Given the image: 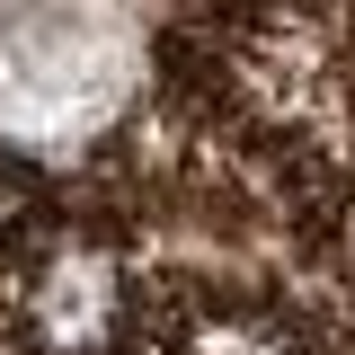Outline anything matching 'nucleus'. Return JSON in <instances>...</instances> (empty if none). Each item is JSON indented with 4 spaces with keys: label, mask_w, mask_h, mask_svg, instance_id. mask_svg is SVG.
<instances>
[{
    "label": "nucleus",
    "mask_w": 355,
    "mask_h": 355,
    "mask_svg": "<svg viewBox=\"0 0 355 355\" xmlns=\"http://www.w3.org/2000/svg\"><path fill=\"white\" fill-rule=\"evenodd\" d=\"M9 293H18V329L44 355H107L125 329V266L98 240H44Z\"/></svg>",
    "instance_id": "obj_1"
}]
</instances>
